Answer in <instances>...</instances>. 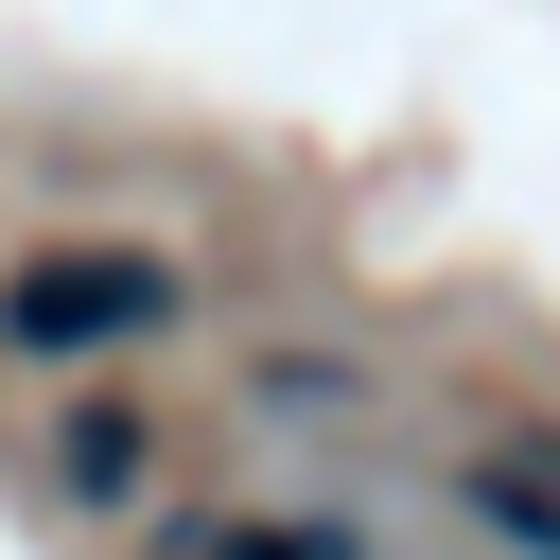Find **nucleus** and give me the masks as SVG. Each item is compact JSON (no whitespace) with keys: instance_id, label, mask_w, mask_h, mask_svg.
<instances>
[{"instance_id":"nucleus-1","label":"nucleus","mask_w":560,"mask_h":560,"mask_svg":"<svg viewBox=\"0 0 560 560\" xmlns=\"http://www.w3.org/2000/svg\"><path fill=\"white\" fill-rule=\"evenodd\" d=\"M140 332H175V262L158 245H35L0 280V350L88 368V350H140Z\"/></svg>"},{"instance_id":"nucleus-2","label":"nucleus","mask_w":560,"mask_h":560,"mask_svg":"<svg viewBox=\"0 0 560 560\" xmlns=\"http://www.w3.org/2000/svg\"><path fill=\"white\" fill-rule=\"evenodd\" d=\"M52 472H70V508H122V490L158 472V438H140V420H70V455H52Z\"/></svg>"},{"instance_id":"nucleus-3","label":"nucleus","mask_w":560,"mask_h":560,"mask_svg":"<svg viewBox=\"0 0 560 560\" xmlns=\"http://www.w3.org/2000/svg\"><path fill=\"white\" fill-rule=\"evenodd\" d=\"M175 560H350V542H332V525H192Z\"/></svg>"}]
</instances>
